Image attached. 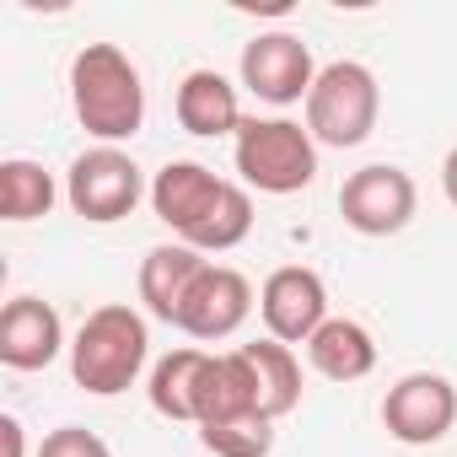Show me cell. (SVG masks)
<instances>
[{
	"mask_svg": "<svg viewBox=\"0 0 457 457\" xmlns=\"http://www.w3.org/2000/svg\"><path fill=\"white\" fill-rule=\"evenodd\" d=\"M178 124L199 140H215V135H237L243 129V103H237V87L226 81L220 71H188L178 81Z\"/></svg>",
	"mask_w": 457,
	"mask_h": 457,
	"instance_id": "cell-13",
	"label": "cell"
},
{
	"mask_svg": "<svg viewBox=\"0 0 457 457\" xmlns=\"http://www.w3.org/2000/svg\"><path fill=\"white\" fill-rule=\"evenodd\" d=\"M204 264H210V259L194 253L188 243H162V248H151V253L140 259V302H145V312L162 318V323H178V307H183V296H188V286L199 280Z\"/></svg>",
	"mask_w": 457,
	"mask_h": 457,
	"instance_id": "cell-14",
	"label": "cell"
},
{
	"mask_svg": "<svg viewBox=\"0 0 457 457\" xmlns=\"http://www.w3.org/2000/svg\"><path fill=\"white\" fill-rule=\"evenodd\" d=\"M54 178L49 167L28 162V156H12V162H0V215L6 220H38L54 210Z\"/></svg>",
	"mask_w": 457,
	"mask_h": 457,
	"instance_id": "cell-18",
	"label": "cell"
},
{
	"mask_svg": "<svg viewBox=\"0 0 457 457\" xmlns=\"http://www.w3.org/2000/svg\"><path fill=\"white\" fill-rule=\"evenodd\" d=\"M71 108H76L81 129L97 135L103 145L140 135L145 87H140V71L129 65V54L119 44H87L71 60Z\"/></svg>",
	"mask_w": 457,
	"mask_h": 457,
	"instance_id": "cell-2",
	"label": "cell"
},
{
	"mask_svg": "<svg viewBox=\"0 0 457 457\" xmlns=\"http://www.w3.org/2000/svg\"><path fill=\"white\" fill-rule=\"evenodd\" d=\"M243 366H248V382H253V398L270 420H286L296 403H302V366L291 355V345L280 339H253V345H237Z\"/></svg>",
	"mask_w": 457,
	"mask_h": 457,
	"instance_id": "cell-16",
	"label": "cell"
},
{
	"mask_svg": "<svg viewBox=\"0 0 457 457\" xmlns=\"http://www.w3.org/2000/svg\"><path fill=\"white\" fill-rule=\"evenodd\" d=\"M199 441H204L210 457H270V446H275V420H264V414L220 420V425H204Z\"/></svg>",
	"mask_w": 457,
	"mask_h": 457,
	"instance_id": "cell-19",
	"label": "cell"
},
{
	"mask_svg": "<svg viewBox=\"0 0 457 457\" xmlns=\"http://www.w3.org/2000/svg\"><path fill=\"white\" fill-rule=\"evenodd\" d=\"M318 81V65H312V49L296 38V33H259L248 49H243V87L275 108H291L312 92Z\"/></svg>",
	"mask_w": 457,
	"mask_h": 457,
	"instance_id": "cell-11",
	"label": "cell"
},
{
	"mask_svg": "<svg viewBox=\"0 0 457 457\" xmlns=\"http://www.w3.org/2000/svg\"><path fill=\"white\" fill-rule=\"evenodd\" d=\"M253 312V286L248 275H237L232 264H204L199 280L188 286L183 307H178V323L188 339H232Z\"/></svg>",
	"mask_w": 457,
	"mask_h": 457,
	"instance_id": "cell-10",
	"label": "cell"
},
{
	"mask_svg": "<svg viewBox=\"0 0 457 457\" xmlns=\"http://www.w3.org/2000/svg\"><path fill=\"white\" fill-rule=\"evenodd\" d=\"M65 350V323L44 296H12L0 312V361L12 371H44Z\"/></svg>",
	"mask_w": 457,
	"mask_h": 457,
	"instance_id": "cell-12",
	"label": "cell"
},
{
	"mask_svg": "<svg viewBox=\"0 0 457 457\" xmlns=\"http://www.w3.org/2000/svg\"><path fill=\"white\" fill-rule=\"evenodd\" d=\"M140 194H145V178H140L135 156L119 151V145H92V151H81V156L71 162V172H65V199H71V210H76L81 220H92V226L124 220V215L140 204Z\"/></svg>",
	"mask_w": 457,
	"mask_h": 457,
	"instance_id": "cell-6",
	"label": "cell"
},
{
	"mask_svg": "<svg viewBox=\"0 0 457 457\" xmlns=\"http://www.w3.org/2000/svg\"><path fill=\"white\" fill-rule=\"evenodd\" d=\"M259 318L270 328V339L280 345H307L323 323H328V286L318 270L307 264H286L264 280L259 291Z\"/></svg>",
	"mask_w": 457,
	"mask_h": 457,
	"instance_id": "cell-9",
	"label": "cell"
},
{
	"mask_svg": "<svg viewBox=\"0 0 457 457\" xmlns=\"http://www.w3.org/2000/svg\"><path fill=\"white\" fill-rule=\"evenodd\" d=\"M145 355H151L145 318L124 302H108V307L87 312V323L76 328L71 377H76V387H87L97 398H113V393L135 387V377L145 371Z\"/></svg>",
	"mask_w": 457,
	"mask_h": 457,
	"instance_id": "cell-3",
	"label": "cell"
},
{
	"mask_svg": "<svg viewBox=\"0 0 457 457\" xmlns=\"http://www.w3.org/2000/svg\"><path fill=\"white\" fill-rule=\"evenodd\" d=\"M382 425L403 446H430L457 425V387L441 371H409L382 398Z\"/></svg>",
	"mask_w": 457,
	"mask_h": 457,
	"instance_id": "cell-8",
	"label": "cell"
},
{
	"mask_svg": "<svg viewBox=\"0 0 457 457\" xmlns=\"http://www.w3.org/2000/svg\"><path fill=\"white\" fill-rule=\"evenodd\" d=\"M38 457H113V452H108V441H103L97 430H87V425H60V430L44 436Z\"/></svg>",
	"mask_w": 457,
	"mask_h": 457,
	"instance_id": "cell-20",
	"label": "cell"
},
{
	"mask_svg": "<svg viewBox=\"0 0 457 457\" xmlns=\"http://www.w3.org/2000/svg\"><path fill=\"white\" fill-rule=\"evenodd\" d=\"M307 361H312V371L328 377V382H361V377L377 371V339H371V328L355 323V318H328V323L307 339Z\"/></svg>",
	"mask_w": 457,
	"mask_h": 457,
	"instance_id": "cell-15",
	"label": "cell"
},
{
	"mask_svg": "<svg viewBox=\"0 0 457 457\" xmlns=\"http://www.w3.org/2000/svg\"><path fill=\"white\" fill-rule=\"evenodd\" d=\"M210 355L204 350H172L151 366V409L178 425H199V387H204Z\"/></svg>",
	"mask_w": 457,
	"mask_h": 457,
	"instance_id": "cell-17",
	"label": "cell"
},
{
	"mask_svg": "<svg viewBox=\"0 0 457 457\" xmlns=\"http://www.w3.org/2000/svg\"><path fill=\"white\" fill-rule=\"evenodd\" d=\"M382 113V87L361 60H334L318 71L312 92H307V135L318 145L350 151L377 129Z\"/></svg>",
	"mask_w": 457,
	"mask_h": 457,
	"instance_id": "cell-4",
	"label": "cell"
},
{
	"mask_svg": "<svg viewBox=\"0 0 457 457\" xmlns=\"http://www.w3.org/2000/svg\"><path fill=\"white\" fill-rule=\"evenodd\" d=\"M0 441H6V457H28V436L17 414H0Z\"/></svg>",
	"mask_w": 457,
	"mask_h": 457,
	"instance_id": "cell-21",
	"label": "cell"
},
{
	"mask_svg": "<svg viewBox=\"0 0 457 457\" xmlns=\"http://www.w3.org/2000/svg\"><path fill=\"white\" fill-rule=\"evenodd\" d=\"M414 204H420V188L393 162H371V167L350 172L345 188H339V215H345L350 232H361V237L403 232V226L414 220Z\"/></svg>",
	"mask_w": 457,
	"mask_h": 457,
	"instance_id": "cell-7",
	"label": "cell"
},
{
	"mask_svg": "<svg viewBox=\"0 0 457 457\" xmlns=\"http://www.w3.org/2000/svg\"><path fill=\"white\" fill-rule=\"evenodd\" d=\"M441 188H446V199L457 204V145L446 151V162H441Z\"/></svg>",
	"mask_w": 457,
	"mask_h": 457,
	"instance_id": "cell-22",
	"label": "cell"
},
{
	"mask_svg": "<svg viewBox=\"0 0 457 457\" xmlns=\"http://www.w3.org/2000/svg\"><path fill=\"white\" fill-rule=\"evenodd\" d=\"M151 210L194 253H232L253 232L248 188L215 178L204 162H167L151 178Z\"/></svg>",
	"mask_w": 457,
	"mask_h": 457,
	"instance_id": "cell-1",
	"label": "cell"
},
{
	"mask_svg": "<svg viewBox=\"0 0 457 457\" xmlns=\"http://www.w3.org/2000/svg\"><path fill=\"white\" fill-rule=\"evenodd\" d=\"M232 156L259 194H302L318 178V140L291 119H243Z\"/></svg>",
	"mask_w": 457,
	"mask_h": 457,
	"instance_id": "cell-5",
	"label": "cell"
}]
</instances>
